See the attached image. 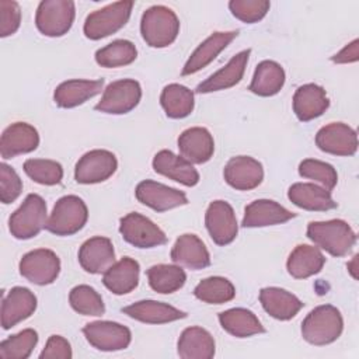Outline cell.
I'll use <instances>...</instances> for the list:
<instances>
[{
  "instance_id": "1",
  "label": "cell",
  "mask_w": 359,
  "mask_h": 359,
  "mask_svg": "<svg viewBox=\"0 0 359 359\" xmlns=\"http://www.w3.org/2000/svg\"><path fill=\"white\" fill-rule=\"evenodd\" d=\"M307 237L317 247L334 257H344L349 254L356 244L355 231L345 220L341 219L309 223Z\"/></svg>"
},
{
  "instance_id": "2",
  "label": "cell",
  "mask_w": 359,
  "mask_h": 359,
  "mask_svg": "<svg viewBox=\"0 0 359 359\" xmlns=\"http://www.w3.org/2000/svg\"><path fill=\"white\" fill-rule=\"evenodd\" d=\"M344 320L339 310L331 304L313 309L302 323V337L311 345H328L339 338Z\"/></svg>"
},
{
  "instance_id": "3",
  "label": "cell",
  "mask_w": 359,
  "mask_h": 359,
  "mask_svg": "<svg viewBox=\"0 0 359 359\" xmlns=\"http://www.w3.org/2000/svg\"><path fill=\"white\" fill-rule=\"evenodd\" d=\"M178 32L180 20L171 8L165 6H153L143 13L140 20V34L149 46L165 48L177 39Z\"/></svg>"
},
{
  "instance_id": "4",
  "label": "cell",
  "mask_w": 359,
  "mask_h": 359,
  "mask_svg": "<svg viewBox=\"0 0 359 359\" xmlns=\"http://www.w3.org/2000/svg\"><path fill=\"white\" fill-rule=\"evenodd\" d=\"M46 202L36 194H29L21 206L11 213L8 219V229L11 236L18 240H28L41 233L46 227Z\"/></svg>"
},
{
  "instance_id": "5",
  "label": "cell",
  "mask_w": 359,
  "mask_h": 359,
  "mask_svg": "<svg viewBox=\"0 0 359 359\" xmlns=\"http://www.w3.org/2000/svg\"><path fill=\"white\" fill-rule=\"evenodd\" d=\"M87 219L84 201L76 195H66L55 203L45 229L56 236H72L84 227Z\"/></svg>"
},
{
  "instance_id": "6",
  "label": "cell",
  "mask_w": 359,
  "mask_h": 359,
  "mask_svg": "<svg viewBox=\"0 0 359 359\" xmlns=\"http://www.w3.org/2000/svg\"><path fill=\"white\" fill-rule=\"evenodd\" d=\"M133 1H116L90 13L84 21V35L97 41L119 31L129 20Z\"/></svg>"
},
{
  "instance_id": "7",
  "label": "cell",
  "mask_w": 359,
  "mask_h": 359,
  "mask_svg": "<svg viewBox=\"0 0 359 359\" xmlns=\"http://www.w3.org/2000/svg\"><path fill=\"white\" fill-rule=\"evenodd\" d=\"M76 6L70 0H43L35 14V24L46 36H62L73 25Z\"/></svg>"
},
{
  "instance_id": "8",
  "label": "cell",
  "mask_w": 359,
  "mask_h": 359,
  "mask_svg": "<svg viewBox=\"0 0 359 359\" xmlns=\"http://www.w3.org/2000/svg\"><path fill=\"white\" fill-rule=\"evenodd\" d=\"M142 98V87L133 79L112 81L107 86L101 100L94 107L104 114L122 115L130 112Z\"/></svg>"
},
{
  "instance_id": "9",
  "label": "cell",
  "mask_w": 359,
  "mask_h": 359,
  "mask_svg": "<svg viewBox=\"0 0 359 359\" xmlns=\"http://www.w3.org/2000/svg\"><path fill=\"white\" fill-rule=\"evenodd\" d=\"M119 233L126 243L137 248H154L167 243L164 231L149 217L136 212L121 219Z\"/></svg>"
},
{
  "instance_id": "10",
  "label": "cell",
  "mask_w": 359,
  "mask_h": 359,
  "mask_svg": "<svg viewBox=\"0 0 359 359\" xmlns=\"http://www.w3.org/2000/svg\"><path fill=\"white\" fill-rule=\"evenodd\" d=\"M20 273L34 285H50L60 273V259L52 250H32L21 258Z\"/></svg>"
},
{
  "instance_id": "11",
  "label": "cell",
  "mask_w": 359,
  "mask_h": 359,
  "mask_svg": "<svg viewBox=\"0 0 359 359\" xmlns=\"http://www.w3.org/2000/svg\"><path fill=\"white\" fill-rule=\"evenodd\" d=\"M87 342L98 351L114 352L126 349L132 341L130 330L114 321H94L83 327Z\"/></svg>"
},
{
  "instance_id": "12",
  "label": "cell",
  "mask_w": 359,
  "mask_h": 359,
  "mask_svg": "<svg viewBox=\"0 0 359 359\" xmlns=\"http://www.w3.org/2000/svg\"><path fill=\"white\" fill-rule=\"evenodd\" d=\"M118 168L114 153L95 149L80 157L74 167V180L79 184H98L107 181Z\"/></svg>"
},
{
  "instance_id": "13",
  "label": "cell",
  "mask_w": 359,
  "mask_h": 359,
  "mask_svg": "<svg viewBox=\"0 0 359 359\" xmlns=\"http://www.w3.org/2000/svg\"><path fill=\"white\" fill-rule=\"evenodd\" d=\"M205 224L210 238L217 245L230 244L238 233V224L231 205L226 201H213L205 213Z\"/></svg>"
},
{
  "instance_id": "14",
  "label": "cell",
  "mask_w": 359,
  "mask_h": 359,
  "mask_svg": "<svg viewBox=\"0 0 359 359\" xmlns=\"http://www.w3.org/2000/svg\"><path fill=\"white\" fill-rule=\"evenodd\" d=\"M316 144L328 154L353 156L358 149V135L349 125L332 122L317 132Z\"/></svg>"
},
{
  "instance_id": "15",
  "label": "cell",
  "mask_w": 359,
  "mask_h": 359,
  "mask_svg": "<svg viewBox=\"0 0 359 359\" xmlns=\"http://www.w3.org/2000/svg\"><path fill=\"white\" fill-rule=\"evenodd\" d=\"M135 195L140 203L156 212H165L188 203V198L182 191L151 180L139 182L135 189Z\"/></svg>"
},
{
  "instance_id": "16",
  "label": "cell",
  "mask_w": 359,
  "mask_h": 359,
  "mask_svg": "<svg viewBox=\"0 0 359 359\" xmlns=\"http://www.w3.org/2000/svg\"><path fill=\"white\" fill-rule=\"evenodd\" d=\"M223 175L226 182L238 191L257 188L264 180L262 164L250 156L231 157L224 165Z\"/></svg>"
},
{
  "instance_id": "17",
  "label": "cell",
  "mask_w": 359,
  "mask_h": 359,
  "mask_svg": "<svg viewBox=\"0 0 359 359\" xmlns=\"http://www.w3.org/2000/svg\"><path fill=\"white\" fill-rule=\"evenodd\" d=\"M39 144L38 130L27 122L7 126L0 139V154L4 160L34 151Z\"/></svg>"
},
{
  "instance_id": "18",
  "label": "cell",
  "mask_w": 359,
  "mask_h": 359,
  "mask_svg": "<svg viewBox=\"0 0 359 359\" xmlns=\"http://www.w3.org/2000/svg\"><path fill=\"white\" fill-rule=\"evenodd\" d=\"M36 309L35 294L22 286H14L3 296L1 303V327L10 330L18 323L27 320Z\"/></svg>"
},
{
  "instance_id": "19",
  "label": "cell",
  "mask_w": 359,
  "mask_h": 359,
  "mask_svg": "<svg viewBox=\"0 0 359 359\" xmlns=\"http://www.w3.org/2000/svg\"><path fill=\"white\" fill-rule=\"evenodd\" d=\"M79 262L88 273H104L116 262L111 240L101 236L86 240L79 250Z\"/></svg>"
},
{
  "instance_id": "20",
  "label": "cell",
  "mask_w": 359,
  "mask_h": 359,
  "mask_svg": "<svg viewBox=\"0 0 359 359\" xmlns=\"http://www.w3.org/2000/svg\"><path fill=\"white\" fill-rule=\"evenodd\" d=\"M181 157L191 164H203L210 160L215 151L213 136L206 128L195 126L184 130L178 137Z\"/></svg>"
},
{
  "instance_id": "21",
  "label": "cell",
  "mask_w": 359,
  "mask_h": 359,
  "mask_svg": "<svg viewBox=\"0 0 359 359\" xmlns=\"http://www.w3.org/2000/svg\"><path fill=\"white\" fill-rule=\"evenodd\" d=\"M238 35V31H220L213 32L210 36H208L189 56L187 63L182 67L181 74L189 76L201 69L206 67L210 62L216 59V56L227 48V45Z\"/></svg>"
},
{
  "instance_id": "22",
  "label": "cell",
  "mask_w": 359,
  "mask_h": 359,
  "mask_svg": "<svg viewBox=\"0 0 359 359\" xmlns=\"http://www.w3.org/2000/svg\"><path fill=\"white\" fill-rule=\"evenodd\" d=\"M250 53H251V49L238 52L236 56H233L229 60V63L224 67H222L220 70H217L216 73L209 76L205 81L198 84L196 93L208 94V93H213V91L226 90V88H230V87L238 84L244 76Z\"/></svg>"
},
{
  "instance_id": "23",
  "label": "cell",
  "mask_w": 359,
  "mask_h": 359,
  "mask_svg": "<svg viewBox=\"0 0 359 359\" xmlns=\"http://www.w3.org/2000/svg\"><path fill=\"white\" fill-rule=\"evenodd\" d=\"M330 107L325 90L314 83L300 86L293 95V112L302 122L321 116Z\"/></svg>"
},
{
  "instance_id": "24",
  "label": "cell",
  "mask_w": 359,
  "mask_h": 359,
  "mask_svg": "<svg viewBox=\"0 0 359 359\" xmlns=\"http://www.w3.org/2000/svg\"><path fill=\"white\" fill-rule=\"evenodd\" d=\"M171 259L177 265L187 266L189 269H203L210 265V255L203 241L196 234L180 236L172 248Z\"/></svg>"
},
{
  "instance_id": "25",
  "label": "cell",
  "mask_w": 359,
  "mask_h": 359,
  "mask_svg": "<svg viewBox=\"0 0 359 359\" xmlns=\"http://www.w3.org/2000/svg\"><path fill=\"white\" fill-rule=\"evenodd\" d=\"M153 170L185 187H194L199 182V172L196 168L184 157H180L170 150H160L156 153L153 158Z\"/></svg>"
},
{
  "instance_id": "26",
  "label": "cell",
  "mask_w": 359,
  "mask_h": 359,
  "mask_svg": "<svg viewBox=\"0 0 359 359\" xmlns=\"http://www.w3.org/2000/svg\"><path fill=\"white\" fill-rule=\"evenodd\" d=\"M296 215L271 199H257L245 206L243 226L244 227H265L285 223Z\"/></svg>"
},
{
  "instance_id": "27",
  "label": "cell",
  "mask_w": 359,
  "mask_h": 359,
  "mask_svg": "<svg viewBox=\"0 0 359 359\" xmlns=\"http://www.w3.org/2000/svg\"><path fill=\"white\" fill-rule=\"evenodd\" d=\"M104 80H67L60 83L55 93V104L60 108H74L101 93Z\"/></svg>"
},
{
  "instance_id": "28",
  "label": "cell",
  "mask_w": 359,
  "mask_h": 359,
  "mask_svg": "<svg viewBox=\"0 0 359 359\" xmlns=\"http://www.w3.org/2000/svg\"><path fill=\"white\" fill-rule=\"evenodd\" d=\"M139 273V262L130 257H123L104 272L102 283L114 294H126L137 286Z\"/></svg>"
},
{
  "instance_id": "29",
  "label": "cell",
  "mask_w": 359,
  "mask_h": 359,
  "mask_svg": "<svg viewBox=\"0 0 359 359\" xmlns=\"http://www.w3.org/2000/svg\"><path fill=\"white\" fill-rule=\"evenodd\" d=\"M122 311L130 318L146 324H165L187 317V313L156 300H140L123 307Z\"/></svg>"
},
{
  "instance_id": "30",
  "label": "cell",
  "mask_w": 359,
  "mask_h": 359,
  "mask_svg": "<svg viewBox=\"0 0 359 359\" xmlns=\"http://www.w3.org/2000/svg\"><path fill=\"white\" fill-rule=\"evenodd\" d=\"M287 198L293 205L304 210L325 212L337 208V202L331 198V192L321 185L310 182H296L290 185Z\"/></svg>"
},
{
  "instance_id": "31",
  "label": "cell",
  "mask_w": 359,
  "mask_h": 359,
  "mask_svg": "<svg viewBox=\"0 0 359 359\" xmlns=\"http://www.w3.org/2000/svg\"><path fill=\"white\" fill-rule=\"evenodd\" d=\"M259 302L271 317L280 321L293 318L303 307V303L297 296L275 286L261 289Z\"/></svg>"
},
{
  "instance_id": "32",
  "label": "cell",
  "mask_w": 359,
  "mask_h": 359,
  "mask_svg": "<svg viewBox=\"0 0 359 359\" xmlns=\"http://www.w3.org/2000/svg\"><path fill=\"white\" fill-rule=\"evenodd\" d=\"M177 351L182 359H210L215 356L216 344L205 328L188 327L178 339Z\"/></svg>"
},
{
  "instance_id": "33",
  "label": "cell",
  "mask_w": 359,
  "mask_h": 359,
  "mask_svg": "<svg viewBox=\"0 0 359 359\" xmlns=\"http://www.w3.org/2000/svg\"><path fill=\"white\" fill-rule=\"evenodd\" d=\"M325 264V257L318 250L309 244L297 245L289 255L286 268L289 275L296 279H306L318 273Z\"/></svg>"
},
{
  "instance_id": "34",
  "label": "cell",
  "mask_w": 359,
  "mask_h": 359,
  "mask_svg": "<svg viewBox=\"0 0 359 359\" xmlns=\"http://www.w3.org/2000/svg\"><path fill=\"white\" fill-rule=\"evenodd\" d=\"M219 323L224 331L237 338H247L265 332L258 317L251 310L243 307L229 309L219 313Z\"/></svg>"
},
{
  "instance_id": "35",
  "label": "cell",
  "mask_w": 359,
  "mask_h": 359,
  "mask_svg": "<svg viewBox=\"0 0 359 359\" xmlns=\"http://www.w3.org/2000/svg\"><path fill=\"white\" fill-rule=\"evenodd\" d=\"M285 70L273 60H262L258 63L248 90L261 97L278 94L285 84Z\"/></svg>"
},
{
  "instance_id": "36",
  "label": "cell",
  "mask_w": 359,
  "mask_h": 359,
  "mask_svg": "<svg viewBox=\"0 0 359 359\" xmlns=\"http://www.w3.org/2000/svg\"><path fill=\"white\" fill-rule=\"evenodd\" d=\"M160 104L168 118L181 119L194 111V93L182 84L171 83L163 88Z\"/></svg>"
},
{
  "instance_id": "37",
  "label": "cell",
  "mask_w": 359,
  "mask_h": 359,
  "mask_svg": "<svg viewBox=\"0 0 359 359\" xmlns=\"http://www.w3.org/2000/svg\"><path fill=\"white\" fill-rule=\"evenodd\" d=\"M150 287L161 294L174 293L185 285L187 273L180 265L157 264L146 272Z\"/></svg>"
},
{
  "instance_id": "38",
  "label": "cell",
  "mask_w": 359,
  "mask_h": 359,
  "mask_svg": "<svg viewBox=\"0 0 359 359\" xmlns=\"http://www.w3.org/2000/svg\"><path fill=\"white\" fill-rule=\"evenodd\" d=\"M194 294L203 303L222 304L234 299L236 287L223 276H210L205 278L195 286Z\"/></svg>"
},
{
  "instance_id": "39",
  "label": "cell",
  "mask_w": 359,
  "mask_h": 359,
  "mask_svg": "<svg viewBox=\"0 0 359 359\" xmlns=\"http://www.w3.org/2000/svg\"><path fill=\"white\" fill-rule=\"evenodd\" d=\"M137 57L136 46L128 39H115L95 52V62L102 67H121Z\"/></svg>"
},
{
  "instance_id": "40",
  "label": "cell",
  "mask_w": 359,
  "mask_h": 359,
  "mask_svg": "<svg viewBox=\"0 0 359 359\" xmlns=\"http://www.w3.org/2000/svg\"><path fill=\"white\" fill-rule=\"evenodd\" d=\"M69 302L74 311L83 316H102L105 306L101 294L88 285L74 286L69 293Z\"/></svg>"
},
{
  "instance_id": "41",
  "label": "cell",
  "mask_w": 359,
  "mask_h": 359,
  "mask_svg": "<svg viewBox=\"0 0 359 359\" xmlns=\"http://www.w3.org/2000/svg\"><path fill=\"white\" fill-rule=\"evenodd\" d=\"M38 344V332L27 328L8 337L0 344V358L3 359H27Z\"/></svg>"
},
{
  "instance_id": "42",
  "label": "cell",
  "mask_w": 359,
  "mask_h": 359,
  "mask_svg": "<svg viewBox=\"0 0 359 359\" xmlns=\"http://www.w3.org/2000/svg\"><path fill=\"white\" fill-rule=\"evenodd\" d=\"M25 174L41 185H56L63 178V168L55 160L28 158L24 163Z\"/></svg>"
},
{
  "instance_id": "43",
  "label": "cell",
  "mask_w": 359,
  "mask_h": 359,
  "mask_svg": "<svg viewBox=\"0 0 359 359\" xmlns=\"http://www.w3.org/2000/svg\"><path fill=\"white\" fill-rule=\"evenodd\" d=\"M299 174L303 178L318 182L327 191L334 189L338 182V174L335 168L331 164L321 160H316V158L303 160L299 164Z\"/></svg>"
},
{
  "instance_id": "44",
  "label": "cell",
  "mask_w": 359,
  "mask_h": 359,
  "mask_svg": "<svg viewBox=\"0 0 359 359\" xmlns=\"http://www.w3.org/2000/svg\"><path fill=\"white\" fill-rule=\"evenodd\" d=\"M269 7L271 3L266 0H231L229 3L231 14L245 24H254L262 20L269 11Z\"/></svg>"
},
{
  "instance_id": "45",
  "label": "cell",
  "mask_w": 359,
  "mask_h": 359,
  "mask_svg": "<svg viewBox=\"0 0 359 359\" xmlns=\"http://www.w3.org/2000/svg\"><path fill=\"white\" fill-rule=\"evenodd\" d=\"M22 192V181L6 163L0 164V201L7 205L14 202Z\"/></svg>"
},
{
  "instance_id": "46",
  "label": "cell",
  "mask_w": 359,
  "mask_h": 359,
  "mask_svg": "<svg viewBox=\"0 0 359 359\" xmlns=\"http://www.w3.org/2000/svg\"><path fill=\"white\" fill-rule=\"evenodd\" d=\"M21 22V10L17 1L1 0L0 1V36L6 38L13 35Z\"/></svg>"
},
{
  "instance_id": "47",
  "label": "cell",
  "mask_w": 359,
  "mask_h": 359,
  "mask_svg": "<svg viewBox=\"0 0 359 359\" xmlns=\"http://www.w3.org/2000/svg\"><path fill=\"white\" fill-rule=\"evenodd\" d=\"M70 342L62 335H50L46 341L43 351L41 352V359H70L72 358Z\"/></svg>"
},
{
  "instance_id": "48",
  "label": "cell",
  "mask_w": 359,
  "mask_h": 359,
  "mask_svg": "<svg viewBox=\"0 0 359 359\" xmlns=\"http://www.w3.org/2000/svg\"><path fill=\"white\" fill-rule=\"evenodd\" d=\"M358 39H353L351 43H348L346 46H344L338 53H335L331 60L334 63H352L356 62L359 57V50H358Z\"/></svg>"
}]
</instances>
